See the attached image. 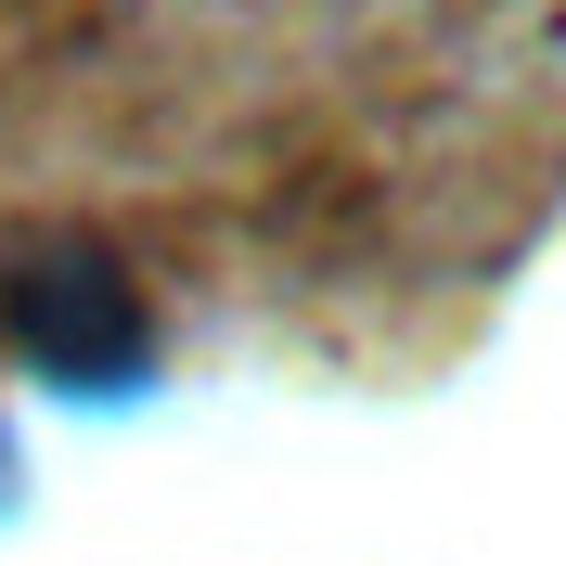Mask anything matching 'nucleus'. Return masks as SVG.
<instances>
[{
  "label": "nucleus",
  "mask_w": 566,
  "mask_h": 566,
  "mask_svg": "<svg viewBox=\"0 0 566 566\" xmlns=\"http://www.w3.org/2000/svg\"><path fill=\"white\" fill-rule=\"evenodd\" d=\"M0 335L52 399H91V412L155 387V310L104 245H27L0 283Z\"/></svg>",
  "instance_id": "f257e3e1"
},
{
  "label": "nucleus",
  "mask_w": 566,
  "mask_h": 566,
  "mask_svg": "<svg viewBox=\"0 0 566 566\" xmlns=\"http://www.w3.org/2000/svg\"><path fill=\"white\" fill-rule=\"evenodd\" d=\"M0 515H13V424H0Z\"/></svg>",
  "instance_id": "f03ea898"
}]
</instances>
